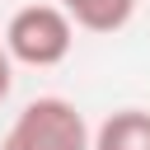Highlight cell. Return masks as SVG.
Listing matches in <instances>:
<instances>
[{
	"label": "cell",
	"instance_id": "6da1fadb",
	"mask_svg": "<svg viewBox=\"0 0 150 150\" xmlns=\"http://www.w3.org/2000/svg\"><path fill=\"white\" fill-rule=\"evenodd\" d=\"M89 127H84V112L70 103V98H56V94H42L33 103H23V112L9 122L0 150H89Z\"/></svg>",
	"mask_w": 150,
	"mask_h": 150
},
{
	"label": "cell",
	"instance_id": "7a4b0ae2",
	"mask_svg": "<svg viewBox=\"0 0 150 150\" xmlns=\"http://www.w3.org/2000/svg\"><path fill=\"white\" fill-rule=\"evenodd\" d=\"M0 38H5V47H9V56L19 66L47 70V66H61L70 56L75 23H70V14L61 5H23V9L9 14V23H5Z\"/></svg>",
	"mask_w": 150,
	"mask_h": 150
},
{
	"label": "cell",
	"instance_id": "3957f363",
	"mask_svg": "<svg viewBox=\"0 0 150 150\" xmlns=\"http://www.w3.org/2000/svg\"><path fill=\"white\" fill-rule=\"evenodd\" d=\"M89 150H150V108H117L98 122Z\"/></svg>",
	"mask_w": 150,
	"mask_h": 150
},
{
	"label": "cell",
	"instance_id": "277c9868",
	"mask_svg": "<svg viewBox=\"0 0 150 150\" xmlns=\"http://www.w3.org/2000/svg\"><path fill=\"white\" fill-rule=\"evenodd\" d=\"M61 9H66L70 23L84 28V33H117V28L131 23L136 0H61Z\"/></svg>",
	"mask_w": 150,
	"mask_h": 150
},
{
	"label": "cell",
	"instance_id": "5b68a950",
	"mask_svg": "<svg viewBox=\"0 0 150 150\" xmlns=\"http://www.w3.org/2000/svg\"><path fill=\"white\" fill-rule=\"evenodd\" d=\"M9 84H14V56H9V47L0 38V103L9 98Z\"/></svg>",
	"mask_w": 150,
	"mask_h": 150
}]
</instances>
